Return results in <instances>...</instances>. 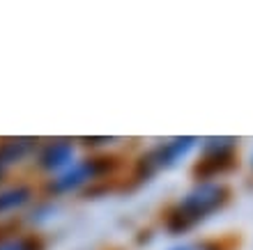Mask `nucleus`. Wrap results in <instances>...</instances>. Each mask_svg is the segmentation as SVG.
<instances>
[{
  "label": "nucleus",
  "mask_w": 253,
  "mask_h": 250,
  "mask_svg": "<svg viewBox=\"0 0 253 250\" xmlns=\"http://www.w3.org/2000/svg\"><path fill=\"white\" fill-rule=\"evenodd\" d=\"M230 200V191L221 181H198L164 214V227L170 234H187L221 211Z\"/></svg>",
  "instance_id": "f257e3e1"
},
{
  "label": "nucleus",
  "mask_w": 253,
  "mask_h": 250,
  "mask_svg": "<svg viewBox=\"0 0 253 250\" xmlns=\"http://www.w3.org/2000/svg\"><path fill=\"white\" fill-rule=\"evenodd\" d=\"M120 168L122 161L115 154H90V156L76 158L60 175L44 179L42 193H44V198L51 200L74 195V193H87L115 179Z\"/></svg>",
  "instance_id": "f03ea898"
},
{
  "label": "nucleus",
  "mask_w": 253,
  "mask_h": 250,
  "mask_svg": "<svg viewBox=\"0 0 253 250\" xmlns=\"http://www.w3.org/2000/svg\"><path fill=\"white\" fill-rule=\"evenodd\" d=\"M198 145L200 140L193 138V136H177V138H170V140H161V143L152 145L150 149H145L136 158L131 170V179L143 184V181L154 179L159 172L173 170L184 158L191 156V151Z\"/></svg>",
  "instance_id": "7ed1b4c3"
},
{
  "label": "nucleus",
  "mask_w": 253,
  "mask_h": 250,
  "mask_svg": "<svg viewBox=\"0 0 253 250\" xmlns=\"http://www.w3.org/2000/svg\"><path fill=\"white\" fill-rule=\"evenodd\" d=\"M235 138H207L203 140V156L193 168L198 181H214L235 168Z\"/></svg>",
  "instance_id": "20e7f679"
},
{
  "label": "nucleus",
  "mask_w": 253,
  "mask_h": 250,
  "mask_svg": "<svg viewBox=\"0 0 253 250\" xmlns=\"http://www.w3.org/2000/svg\"><path fill=\"white\" fill-rule=\"evenodd\" d=\"M76 158H79L76 156V140L46 138V140H40L30 165H33L35 172H40V175H44L48 179L65 172Z\"/></svg>",
  "instance_id": "39448f33"
},
{
  "label": "nucleus",
  "mask_w": 253,
  "mask_h": 250,
  "mask_svg": "<svg viewBox=\"0 0 253 250\" xmlns=\"http://www.w3.org/2000/svg\"><path fill=\"white\" fill-rule=\"evenodd\" d=\"M37 200V188L28 179H9L0 186V220L16 218V214H26Z\"/></svg>",
  "instance_id": "423d86ee"
},
{
  "label": "nucleus",
  "mask_w": 253,
  "mask_h": 250,
  "mask_svg": "<svg viewBox=\"0 0 253 250\" xmlns=\"http://www.w3.org/2000/svg\"><path fill=\"white\" fill-rule=\"evenodd\" d=\"M37 145H40V138H26V136L0 138V165L7 172H14L21 165L30 163Z\"/></svg>",
  "instance_id": "0eeeda50"
},
{
  "label": "nucleus",
  "mask_w": 253,
  "mask_h": 250,
  "mask_svg": "<svg viewBox=\"0 0 253 250\" xmlns=\"http://www.w3.org/2000/svg\"><path fill=\"white\" fill-rule=\"evenodd\" d=\"M55 211H58V207H55V200L51 198H37L33 202V207L21 216V220H23V225H28L33 232H37V227H42V225L51 223L55 218Z\"/></svg>",
  "instance_id": "6e6552de"
},
{
  "label": "nucleus",
  "mask_w": 253,
  "mask_h": 250,
  "mask_svg": "<svg viewBox=\"0 0 253 250\" xmlns=\"http://www.w3.org/2000/svg\"><path fill=\"white\" fill-rule=\"evenodd\" d=\"M0 250H46V239L40 232L21 230L0 239Z\"/></svg>",
  "instance_id": "1a4fd4ad"
},
{
  "label": "nucleus",
  "mask_w": 253,
  "mask_h": 250,
  "mask_svg": "<svg viewBox=\"0 0 253 250\" xmlns=\"http://www.w3.org/2000/svg\"><path fill=\"white\" fill-rule=\"evenodd\" d=\"M168 250H205L203 244H177V246H170Z\"/></svg>",
  "instance_id": "9d476101"
},
{
  "label": "nucleus",
  "mask_w": 253,
  "mask_h": 250,
  "mask_svg": "<svg viewBox=\"0 0 253 250\" xmlns=\"http://www.w3.org/2000/svg\"><path fill=\"white\" fill-rule=\"evenodd\" d=\"M249 161H251V170H253V151H251V158H249Z\"/></svg>",
  "instance_id": "9b49d317"
}]
</instances>
